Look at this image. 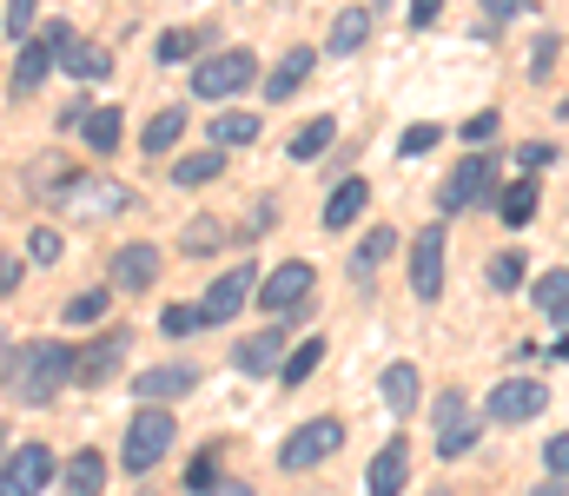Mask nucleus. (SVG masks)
Masks as SVG:
<instances>
[{"label": "nucleus", "mask_w": 569, "mask_h": 496, "mask_svg": "<svg viewBox=\"0 0 569 496\" xmlns=\"http://www.w3.org/2000/svg\"><path fill=\"white\" fill-rule=\"evenodd\" d=\"M67 384H73V351H67V344H53V337L20 344V351H13V364H7V391H13L20 404H53Z\"/></svg>", "instance_id": "nucleus-1"}, {"label": "nucleus", "mask_w": 569, "mask_h": 496, "mask_svg": "<svg viewBox=\"0 0 569 496\" xmlns=\"http://www.w3.org/2000/svg\"><path fill=\"white\" fill-rule=\"evenodd\" d=\"M166 451H172V411H159V404L133 411V424H127V444H120V464H127L133 477H146V470H152Z\"/></svg>", "instance_id": "nucleus-2"}, {"label": "nucleus", "mask_w": 569, "mask_h": 496, "mask_svg": "<svg viewBox=\"0 0 569 496\" xmlns=\"http://www.w3.org/2000/svg\"><path fill=\"white\" fill-rule=\"evenodd\" d=\"M53 205H67L73 219H107V212H127V185H107V179H80V172H60L53 192H40Z\"/></svg>", "instance_id": "nucleus-3"}, {"label": "nucleus", "mask_w": 569, "mask_h": 496, "mask_svg": "<svg viewBox=\"0 0 569 496\" xmlns=\"http://www.w3.org/2000/svg\"><path fill=\"white\" fill-rule=\"evenodd\" d=\"M252 80H259V60H252L246 47H226V53L199 60V73H192V93H199V100H232V93H246Z\"/></svg>", "instance_id": "nucleus-4"}, {"label": "nucleus", "mask_w": 569, "mask_h": 496, "mask_svg": "<svg viewBox=\"0 0 569 496\" xmlns=\"http://www.w3.org/2000/svg\"><path fill=\"white\" fill-rule=\"evenodd\" d=\"M40 33L53 40V60H60L73 80H87V87H93V80H107V73H113V53H107V47H93V40H80L67 20H47Z\"/></svg>", "instance_id": "nucleus-5"}, {"label": "nucleus", "mask_w": 569, "mask_h": 496, "mask_svg": "<svg viewBox=\"0 0 569 496\" xmlns=\"http://www.w3.org/2000/svg\"><path fill=\"white\" fill-rule=\"evenodd\" d=\"M338 444H345V424H338V417H311V424H298L279 444V464L284 470H318Z\"/></svg>", "instance_id": "nucleus-6"}, {"label": "nucleus", "mask_w": 569, "mask_h": 496, "mask_svg": "<svg viewBox=\"0 0 569 496\" xmlns=\"http://www.w3.org/2000/svg\"><path fill=\"white\" fill-rule=\"evenodd\" d=\"M53 451L47 444H20V451H7L0 457V496H40L53 484Z\"/></svg>", "instance_id": "nucleus-7"}, {"label": "nucleus", "mask_w": 569, "mask_h": 496, "mask_svg": "<svg viewBox=\"0 0 569 496\" xmlns=\"http://www.w3.org/2000/svg\"><path fill=\"white\" fill-rule=\"evenodd\" d=\"M127 331L113 325L107 337H93V344H80L73 351V384H87V391H100V384H113L120 377V364H127Z\"/></svg>", "instance_id": "nucleus-8"}, {"label": "nucleus", "mask_w": 569, "mask_h": 496, "mask_svg": "<svg viewBox=\"0 0 569 496\" xmlns=\"http://www.w3.org/2000/svg\"><path fill=\"white\" fill-rule=\"evenodd\" d=\"M259 292V272L252 265H232V272H219L212 285H206V298H199V312H206V325H226V318H239V305Z\"/></svg>", "instance_id": "nucleus-9"}, {"label": "nucleus", "mask_w": 569, "mask_h": 496, "mask_svg": "<svg viewBox=\"0 0 569 496\" xmlns=\"http://www.w3.org/2000/svg\"><path fill=\"white\" fill-rule=\"evenodd\" d=\"M477 437H483V431H477V417H470V397H463V391H443V397H437V457H463Z\"/></svg>", "instance_id": "nucleus-10"}, {"label": "nucleus", "mask_w": 569, "mask_h": 496, "mask_svg": "<svg viewBox=\"0 0 569 496\" xmlns=\"http://www.w3.org/2000/svg\"><path fill=\"white\" fill-rule=\"evenodd\" d=\"M305 298H311V265H305V259L279 265V272L259 285V305H266V318H291V312H305Z\"/></svg>", "instance_id": "nucleus-11"}, {"label": "nucleus", "mask_w": 569, "mask_h": 496, "mask_svg": "<svg viewBox=\"0 0 569 496\" xmlns=\"http://www.w3.org/2000/svg\"><path fill=\"white\" fill-rule=\"evenodd\" d=\"M483 192H497V165H490V153H470V160L443 179L437 205H443V212H463V205H477Z\"/></svg>", "instance_id": "nucleus-12"}, {"label": "nucleus", "mask_w": 569, "mask_h": 496, "mask_svg": "<svg viewBox=\"0 0 569 496\" xmlns=\"http://www.w3.org/2000/svg\"><path fill=\"white\" fill-rule=\"evenodd\" d=\"M537 411H550V391H543L537 377H510V384L490 391V417H497V424H530Z\"/></svg>", "instance_id": "nucleus-13"}, {"label": "nucleus", "mask_w": 569, "mask_h": 496, "mask_svg": "<svg viewBox=\"0 0 569 496\" xmlns=\"http://www.w3.org/2000/svg\"><path fill=\"white\" fill-rule=\"evenodd\" d=\"M411 292H418L425 305L443 292V232H437V225H425V232L411 239Z\"/></svg>", "instance_id": "nucleus-14"}, {"label": "nucleus", "mask_w": 569, "mask_h": 496, "mask_svg": "<svg viewBox=\"0 0 569 496\" xmlns=\"http://www.w3.org/2000/svg\"><path fill=\"white\" fill-rule=\"evenodd\" d=\"M192 384H199L192 364H159V371H140V377H133V397H140V404H172V397H186Z\"/></svg>", "instance_id": "nucleus-15"}, {"label": "nucleus", "mask_w": 569, "mask_h": 496, "mask_svg": "<svg viewBox=\"0 0 569 496\" xmlns=\"http://www.w3.org/2000/svg\"><path fill=\"white\" fill-rule=\"evenodd\" d=\"M405 477H411V444H385V451L371 457L365 496H405Z\"/></svg>", "instance_id": "nucleus-16"}, {"label": "nucleus", "mask_w": 569, "mask_h": 496, "mask_svg": "<svg viewBox=\"0 0 569 496\" xmlns=\"http://www.w3.org/2000/svg\"><path fill=\"white\" fill-rule=\"evenodd\" d=\"M107 272H113V285H120V292H146V285L159 279V245H120Z\"/></svg>", "instance_id": "nucleus-17"}, {"label": "nucleus", "mask_w": 569, "mask_h": 496, "mask_svg": "<svg viewBox=\"0 0 569 496\" xmlns=\"http://www.w3.org/2000/svg\"><path fill=\"white\" fill-rule=\"evenodd\" d=\"M47 67H53V40L33 27V33L20 40V60H13V93H33V87L47 80Z\"/></svg>", "instance_id": "nucleus-18"}, {"label": "nucleus", "mask_w": 569, "mask_h": 496, "mask_svg": "<svg viewBox=\"0 0 569 496\" xmlns=\"http://www.w3.org/2000/svg\"><path fill=\"white\" fill-rule=\"evenodd\" d=\"M365 205H371V185H365V179H345V185L325 199V232H345V225H358V219H365Z\"/></svg>", "instance_id": "nucleus-19"}, {"label": "nucleus", "mask_w": 569, "mask_h": 496, "mask_svg": "<svg viewBox=\"0 0 569 496\" xmlns=\"http://www.w3.org/2000/svg\"><path fill=\"white\" fill-rule=\"evenodd\" d=\"M279 364H284V331H279V318H272V331H259V337L239 344V371H246V377H266V371H279Z\"/></svg>", "instance_id": "nucleus-20"}, {"label": "nucleus", "mask_w": 569, "mask_h": 496, "mask_svg": "<svg viewBox=\"0 0 569 496\" xmlns=\"http://www.w3.org/2000/svg\"><path fill=\"white\" fill-rule=\"evenodd\" d=\"M100 490H107V457L100 451L67 457V496H100Z\"/></svg>", "instance_id": "nucleus-21"}, {"label": "nucleus", "mask_w": 569, "mask_h": 496, "mask_svg": "<svg viewBox=\"0 0 569 496\" xmlns=\"http://www.w3.org/2000/svg\"><path fill=\"white\" fill-rule=\"evenodd\" d=\"M365 33H371V7H345V13L331 20L325 53H358V47H365Z\"/></svg>", "instance_id": "nucleus-22"}, {"label": "nucleus", "mask_w": 569, "mask_h": 496, "mask_svg": "<svg viewBox=\"0 0 569 496\" xmlns=\"http://www.w3.org/2000/svg\"><path fill=\"white\" fill-rule=\"evenodd\" d=\"M311 67H318V53H311V47H291L279 67H272V87H266V93H272V100H291V93L305 87V73H311Z\"/></svg>", "instance_id": "nucleus-23"}, {"label": "nucleus", "mask_w": 569, "mask_h": 496, "mask_svg": "<svg viewBox=\"0 0 569 496\" xmlns=\"http://www.w3.org/2000/svg\"><path fill=\"white\" fill-rule=\"evenodd\" d=\"M385 411H391V417H411V411H418V371H411V364H391V371H385Z\"/></svg>", "instance_id": "nucleus-24"}, {"label": "nucleus", "mask_w": 569, "mask_h": 496, "mask_svg": "<svg viewBox=\"0 0 569 496\" xmlns=\"http://www.w3.org/2000/svg\"><path fill=\"white\" fill-rule=\"evenodd\" d=\"M80 133H87V146H93V153H113V146H120V133H127V120H120V107H93Z\"/></svg>", "instance_id": "nucleus-25"}, {"label": "nucleus", "mask_w": 569, "mask_h": 496, "mask_svg": "<svg viewBox=\"0 0 569 496\" xmlns=\"http://www.w3.org/2000/svg\"><path fill=\"white\" fill-rule=\"evenodd\" d=\"M391 252H398V232H391V225H378V232H365V245L351 252V272H358V279H371Z\"/></svg>", "instance_id": "nucleus-26"}, {"label": "nucleus", "mask_w": 569, "mask_h": 496, "mask_svg": "<svg viewBox=\"0 0 569 496\" xmlns=\"http://www.w3.org/2000/svg\"><path fill=\"white\" fill-rule=\"evenodd\" d=\"M537 312H550L557 325H569V272H543L537 279Z\"/></svg>", "instance_id": "nucleus-27"}, {"label": "nucleus", "mask_w": 569, "mask_h": 496, "mask_svg": "<svg viewBox=\"0 0 569 496\" xmlns=\"http://www.w3.org/2000/svg\"><path fill=\"white\" fill-rule=\"evenodd\" d=\"M212 140L219 146H252L259 140V113H219L212 120Z\"/></svg>", "instance_id": "nucleus-28"}, {"label": "nucleus", "mask_w": 569, "mask_h": 496, "mask_svg": "<svg viewBox=\"0 0 569 496\" xmlns=\"http://www.w3.org/2000/svg\"><path fill=\"white\" fill-rule=\"evenodd\" d=\"M331 140H338V126H331V120H305V126L291 133V160H318Z\"/></svg>", "instance_id": "nucleus-29"}, {"label": "nucleus", "mask_w": 569, "mask_h": 496, "mask_svg": "<svg viewBox=\"0 0 569 496\" xmlns=\"http://www.w3.org/2000/svg\"><path fill=\"white\" fill-rule=\"evenodd\" d=\"M497 212H503V225H530V212H537V185H530V179H517V185H503V199H497Z\"/></svg>", "instance_id": "nucleus-30"}, {"label": "nucleus", "mask_w": 569, "mask_h": 496, "mask_svg": "<svg viewBox=\"0 0 569 496\" xmlns=\"http://www.w3.org/2000/svg\"><path fill=\"white\" fill-rule=\"evenodd\" d=\"M179 133H186V113H179V107H166V113H152V126H146L140 146L152 153V160H159V153H166V146H172Z\"/></svg>", "instance_id": "nucleus-31"}, {"label": "nucleus", "mask_w": 569, "mask_h": 496, "mask_svg": "<svg viewBox=\"0 0 569 496\" xmlns=\"http://www.w3.org/2000/svg\"><path fill=\"white\" fill-rule=\"evenodd\" d=\"M199 47H206V33H199V27H172V33H159V47H152V53L172 67V60H192Z\"/></svg>", "instance_id": "nucleus-32"}, {"label": "nucleus", "mask_w": 569, "mask_h": 496, "mask_svg": "<svg viewBox=\"0 0 569 496\" xmlns=\"http://www.w3.org/2000/svg\"><path fill=\"white\" fill-rule=\"evenodd\" d=\"M318 364H325V337H305V344H298V351L279 364V371H284V384H305Z\"/></svg>", "instance_id": "nucleus-33"}, {"label": "nucleus", "mask_w": 569, "mask_h": 496, "mask_svg": "<svg viewBox=\"0 0 569 496\" xmlns=\"http://www.w3.org/2000/svg\"><path fill=\"white\" fill-rule=\"evenodd\" d=\"M219 172H226V153H219V146H212V153H192V160L172 165V179H179V185H206V179H219Z\"/></svg>", "instance_id": "nucleus-34"}, {"label": "nucleus", "mask_w": 569, "mask_h": 496, "mask_svg": "<svg viewBox=\"0 0 569 496\" xmlns=\"http://www.w3.org/2000/svg\"><path fill=\"white\" fill-rule=\"evenodd\" d=\"M437 140H443V126H437V120H418V126H405L398 153H405V160H425V153L437 146Z\"/></svg>", "instance_id": "nucleus-35"}, {"label": "nucleus", "mask_w": 569, "mask_h": 496, "mask_svg": "<svg viewBox=\"0 0 569 496\" xmlns=\"http://www.w3.org/2000/svg\"><path fill=\"white\" fill-rule=\"evenodd\" d=\"M490 285H497V292H517V285H523V252H497V259H490Z\"/></svg>", "instance_id": "nucleus-36"}, {"label": "nucleus", "mask_w": 569, "mask_h": 496, "mask_svg": "<svg viewBox=\"0 0 569 496\" xmlns=\"http://www.w3.org/2000/svg\"><path fill=\"white\" fill-rule=\"evenodd\" d=\"M199 325H206L199 305H166V312H159V331H166V337H186V331H199Z\"/></svg>", "instance_id": "nucleus-37"}, {"label": "nucleus", "mask_w": 569, "mask_h": 496, "mask_svg": "<svg viewBox=\"0 0 569 496\" xmlns=\"http://www.w3.org/2000/svg\"><path fill=\"white\" fill-rule=\"evenodd\" d=\"M523 7H530V0H483V20H477V33H483V40H490V33H497V27H503V20H517V13H523Z\"/></svg>", "instance_id": "nucleus-38"}, {"label": "nucleus", "mask_w": 569, "mask_h": 496, "mask_svg": "<svg viewBox=\"0 0 569 496\" xmlns=\"http://www.w3.org/2000/svg\"><path fill=\"white\" fill-rule=\"evenodd\" d=\"M33 13H40V0H7V40H27Z\"/></svg>", "instance_id": "nucleus-39"}, {"label": "nucleus", "mask_w": 569, "mask_h": 496, "mask_svg": "<svg viewBox=\"0 0 569 496\" xmlns=\"http://www.w3.org/2000/svg\"><path fill=\"white\" fill-rule=\"evenodd\" d=\"M27 259H33V265H53V259H60V232H53V225H40V232L27 239Z\"/></svg>", "instance_id": "nucleus-40"}, {"label": "nucleus", "mask_w": 569, "mask_h": 496, "mask_svg": "<svg viewBox=\"0 0 569 496\" xmlns=\"http://www.w3.org/2000/svg\"><path fill=\"white\" fill-rule=\"evenodd\" d=\"M186 484H192V490H212V484H219V451H199L192 470H186Z\"/></svg>", "instance_id": "nucleus-41"}, {"label": "nucleus", "mask_w": 569, "mask_h": 496, "mask_svg": "<svg viewBox=\"0 0 569 496\" xmlns=\"http://www.w3.org/2000/svg\"><path fill=\"white\" fill-rule=\"evenodd\" d=\"M100 312H107V292H80V298L67 305V318H73V325H93Z\"/></svg>", "instance_id": "nucleus-42"}, {"label": "nucleus", "mask_w": 569, "mask_h": 496, "mask_svg": "<svg viewBox=\"0 0 569 496\" xmlns=\"http://www.w3.org/2000/svg\"><path fill=\"white\" fill-rule=\"evenodd\" d=\"M497 126H503V120H497V113H477V120H470V126H463V140H470V146H477V153H483V140H490V133H497Z\"/></svg>", "instance_id": "nucleus-43"}, {"label": "nucleus", "mask_w": 569, "mask_h": 496, "mask_svg": "<svg viewBox=\"0 0 569 496\" xmlns=\"http://www.w3.org/2000/svg\"><path fill=\"white\" fill-rule=\"evenodd\" d=\"M543 464H550V477H569V431H563V437H550Z\"/></svg>", "instance_id": "nucleus-44"}, {"label": "nucleus", "mask_w": 569, "mask_h": 496, "mask_svg": "<svg viewBox=\"0 0 569 496\" xmlns=\"http://www.w3.org/2000/svg\"><path fill=\"white\" fill-rule=\"evenodd\" d=\"M212 239H219V225H212V219H199V225L186 232V252H212Z\"/></svg>", "instance_id": "nucleus-45"}, {"label": "nucleus", "mask_w": 569, "mask_h": 496, "mask_svg": "<svg viewBox=\"0 0 569 496\" xmlns=\"http://www.w3.org/2000/svg\"><path fill=\"white\" fill-rule=\"evenodd\" d=\"M437 13H443V0H411V27H418V33H425Z\"/></svg>", "instance_id": "nucleus-46"}, {"label": "nucleus", "mask_w": 569, "mask_h": 496, "mask_svg": "<svg viewBox=\"0 0 569 496\" xmlns=\"http://www.w3.org/2000/svg\"><path fill=\"white\" fill-rule=\"evenodd\" d=\"M13 285H20V259L0 252V298H13Z\"/></svg>", "instance_id": "nucleus-47"}, {"label": "nucleus", "mask_w": 569, "mask_h": 496, "mask_svg": "<svg viewBox=\"0 0 569 496\" xmlns=\"http://www.w3.org/2000/svg\"><path fill=\"white\" fill-rule=\"evenodd\" d=\"M557 160V146H523V165H530V172H537V165H550Z\"/></svg>", "instance_id": "nucleus-48"}, {"label": "nucleus", "mask_w": 569, "mask_h": 496, "mask_svg": "<svg viewBox=\"0 0 569 496\" xmlns=\"http://www.w3.org/2000/svg\"><path fill=\"white\" fill-rule=\"evenodd\" d=\"M199 496H252V490H246V484H232V477H226V484H212V490H199Z\"/></svg>", "instance_id": "nucleus-49"}, {"label": "nucleus", "mask_w": 569, "mask_h": 496, "mask_svg": "<svg viewBox=\"0 0 569 496\" xmlns=\"http://www.w3.org/2000/svg\"><path fill=\"white\" fill-rule=\"evenodd\" d=\"M7 351H13V344H7V318H0V377H7Z\"/></svg>", "instance_id": "nucleus-50"}, {"label": "nucleus", "mask_w": 569, "mask_h": 496, "mask_svg": "<svg viewBox=\"0 0 569 496\" xmlns=\"http://www.w3.org/2000/svg\"><path fill=\"white\" fill-rule=\"evenodd\" d=\"M563 484H569V477H550V484H543L537 496H563Z\"/></svg>", "instance_id": "nucleus-51"}, {"label": "nucleus", "mask_w": 569, "mask_h": 496, "mask_svg": "<svg viewBox=\"0 0 569 496\" xmlns=\"http://www.w3.org/2000/svg\"><path fill=\"white\" fill-rule=\"evenodd\" d=\"M0 457H7V431H0Z\"/></svg>", "instance_id": "nucleus-52"}, {"label": "nucleus", "mask_w": 569, "mask_h": 496, "mask_svg": "<svg viewBox=\"0 0 569 496\" xmlns=\"http://www.w3.org/2000/svg\"><path fill=\"white\" fill-rule=\"evenodd\" d=\"M563 120H569V100H563Z\"/></svg>", "instance_id": "nucleus-53"}]
</instances>
